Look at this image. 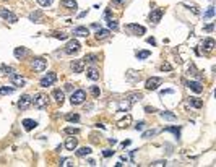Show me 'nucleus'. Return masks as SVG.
I'll list each match as a JSON object with an SVG mask.
<instances>
[{
  "mask_svg": "<svg viewBox=\"0 0 216 167\" xmlns=\"http://www.w3.org/2000/svg\"><path fill=\"white\" fill-rule=\"evenodd\" d=\"M103 156H104V157H111V156H114V151H112V149H104Z\"/></svg>",
  "mask_w": 216,
  "mask_h": 167,
  "instance_id": "nucleus-45",
  "label": "nucleus"
},
{
  "mask_svg": "<svg viewBox=\"0 0 216 167\" xmlns=\"http://www.w3.org/2000/svg\"><path fill=\"white\" fill-rule=\"evenodd\" d=\"M15 91V88H8V86H3V88H0V96H3V94H11Z\"/></svg>",
  "mask_w": 216,
  "mask_h": 167,
  "instance_id": "nucleus-34",
  "label": "nucleus"
},
{
  "mask_svg": "<svg viewBox=\"0 0 216 167\" xmlns=\"http://www.w3.org/2000/svg\"><path fill=\"white\" fill-rule=\"evenodd\" d=\"M52 36H54V38H57V39H60V41H65V39L68 38V34H65V33H59V31L52 33Z\"/></svg>",
  "mask_w": 216,
  "mask_h": 167,
  "instance_id": "nucleus-33",
  "label": "nucleus"
},
{
  "mask_svg": "<svg viewBox=\"0 0 216 167\" xmlns=\"http://www.w3.org/2000/svg\"><path fill=\"white\" fill-rule=\"evenodd\" d=\"M161 70H163V71H171V70H172V67H171V63H168V62H164V63L161 65Z\"/></svg>",
  "mask_w": 216,
  "mask_h": 167,
  "instance_id": "nucleus-43",
  "label": "nucleus"
},
{
  "mask_svg": "<svg viewBox=\"0 0 216 167\" xmlns=\"http://www.w3.org/2000/svg\"><path fill=\"white\" fill-rule=\"evenodd\" d=\"M62 5L68 10H76V7H78V3L75 0H62Z\"/></svg>",
  "mask_w": 216,
  "mask_h": 167,
  "instance_id": "nucleus-20",
  "label": "nucleus"
},
{
  "mask_svg": "<svg viewBox=\"0 0 216 167\" xmlns=\"http://www.w3.org/2000/svg\"><path fill=\"white\" fill-rule=\"evenodd\" d=\"M26 52H28L26 47H16L15 49V57L16 59H23V57L26 55Z\"/></svg>",
  "mask_w": 216,
  "mask_h": 167,
  "instance_id": "nucleus-26",
  "label": "nucleus"
},
{
  "mask_svg": "<svg viewBox=\"0 0 216 167\" xmlns=\"http://www.w3.org/2000/svg\"><path fill=\"white\" fill-rule=\"evenodd\" d=\"M31 104H33V99H31L30 94H25V96H21L20 101H18V107L21 109V111H26V109L30 107Z\"/></svg>",
  "mask_w": 216,
  "mask_h": 167,
  "instance_id": "nucleus-9",
  "label": "nucleus"
},
{
  "mask_svg": "<svg viewBox=\"0 0 216 167\" xmlns=\"http://www.w3.org/2000/svg\"><path fill=\"white\" fill-rule=\"evenodd\" d=\"M130 123H132V115H130V114H127L124 119L117 122V127H119V128H125V127L130 125Z\"/></svg>",
  "mask_w": 216,
  "mask_h": 167,
  "instance_id": "nucleus-17",
  "label": "nucleus"
},
{
  "mask_svg": "<svg viewBox=\"0 0 216 167\" xmlns=\"http://www.w3.org/2000/svg\"><path fill=\"white\" fill-rule=\"evenodd\" d=\"M109 34H111L109 29H98V33H96V39H98V41H103V39H106Z\"/></svg>",
  "mask_w": 216,
  "mask_h": 167,
  "instance_id": "nucleus-21",
  "label": "nucleus"
},
{
  "mask_svg": "<svg viewBox=\"0 0 216 167\" xmlns=\"http://www.w3.org/2000/svg\"><path fill=\"white\" fill-rule=\"evenodd\" d=\"M30 18H31L33 21H36V23H39V20H41V11H36V13H31V15H30Z\"/></svg>",
  "mask_w": 216,
  "mask_h": 167,
  "instance_id": "nucleus-39",
  "label": "nucleus"
},
{
  "mask_svg": "<svg viewBox=\"0 0 216 167\" xmlns=\"http://www.w3.org/2000/svg\"><path fill=\"white\" fill-rule=\"evenodd\" d=\"M109 143H111V144H116L117 141H116V140H114V138H109Z\"/></svg>",
  "mask_w": 216,
  "mask_h": 167,
  "instance_id": "nucleus-56",
  "label": "nucleus"
},
{
  "mask_svg": "<svg viewBox=\"0 0 216 167\" xmlns=\"http://www.w3.org/2000/svg\"><path fill=\"white\" fill-rule=\"evenodd\" d=\"M60 165H63V167L73 165V159H60Z\"/></svg>",
  "mask_w": 216,
  "mask_h": 167,
  "instance_id": "nucleus-40",
  "label": "nucleus"
},
{
  "mask_svg": "<svg viewBox=\"0 0 216 167\" xmlns=\"http://www.w3.org/2000/svg\"><path fill=\"white\" fill-rule=\"evenodd\" d=\"M91 94H93L94 97H98L99 94H101V89L98 88V86H91Z\"/></svg>",
  "mask_w": 216,
  "mask_h": 167,
  "instance_id": "nucleus-41",
  "label": "nucleus"
},
{
  "mask_svg": "<svg viewBox=\"0 0 216 167\" xmlns=\"http://www.w3.org/2000/svg\"><path fill=\"white\" fill-rule=\"evenodd\" d=\"M88 154H91V148L90 146H83V148H80V149L76 151V156H80V157L88 156Z\"/></svg>",
  "mask_w": 216,
  "mask_h": 167,
  "instance_id": "nucleus-24",
  "label": "nucleus"
},
{
  "mask_svg": "<svg viewBox=\"0 0 216 167\" xmlns=\"http://www.w3.org/2000/svg\"><path fill=\"white\" fill-rule=\"evenodd\" d=\"M130 106H132V104L128 102V101H124V102H120V104H119V111H120V112H122V111H125V112H127L128 109H130Z\"/></svg>",
  "mask_w": 216,
  "mask_h": 167,
  "instance_id": "nucleus-32",
  "label": "nucleus"
},
{
  "mask_svg": "<svg viewBox=\"0 0 216 167\" xmlns=\"http://www.w3.org/2000/svg\"><path fill=\"white\" fill-rule=\"evenodd\" d=\"M163 10H159V8H156V10H153L149 13V21H153V23H159L161 21V18H163Z\"/></svg>",
  "mask_w": 216,
  "mask_h": 167,
  "instance_id": "nucleus-12",
  "label": "nucleus"
},
{
  "mask_svg": "<svg viewBox=\"0 0 216 167\" xmlns=\"http://www.w3.org/2000/svg\"><path fill=\"white\" fill-rule=\"evenodd\" d=\"M166 132L174 133L176 138H181V128H177V127H168V128H166Z\"/></svg>",
  "mask_w": 216,
  "mask_h": 167,
  "instance_id": "nucleus-31",
  "label": "nucleus"
},
{
  "mask_svg": "<svg viewBox=\"0 0 216 167\" xmlns=\"http://www.w3.org/2000/svg\"><path fill=\"white\" fill-rule=\"evenodd\" d=\"M166 162H163V161H158V162H154V164H151V165H164Z\"/></svg>",
  "mask_w": 216,
  "mask_h": 167,
  "instance_id": "nucleus-51",
  "label": "nucleus"
},
{
  "mask_svg": "<svg viewBox=\"0 0 216 167\" xmlns=\"http://www.w3.org/2000/svg\"><path fill=\"white\" fill-rule=\"evenodd\" d=\"M135 55H136V59L143 60V59H148V57L151 55V52H149V50H136Z\"/></svg>",
  "mask_w": 216,
  "mask_h": 167,
  "instance_id": "nucleus-22",
  "label": "nucleus"
},
{
  "mask_svg": "<svg viewBox=\"0 0 216 167\" xmlns=\"http://www.w3.org/2000/svg\"><path fill=\"white\" fill-rule=\"evenodd\" d=\"M213 16H214V7H208V10L203 15V18H213Z\"/></svg>",
  "mask_w": 216,
  "mask_h": 167,
  "instance_id": "nucleus-36",
  "label": "nucleus"
},
{
  "mask_svg": "<svg viewBox=\"0 0 216 167\" xmlns=\"http://www.w3.org/2000/svg\"><path fill=\"white\" fill-rule=\"evenodd\" d=\"M65 133H67V135H78V133H80V128H71V127H67V128H65Z\"/></svg>",
  "mask_w": 216,
  "mask_h": 167,
  "instance_id": "nucleus-37",
  "label": "nucleus"
},
{
  "mask_svg": "<svg viewBox=\"0 0 216 167\" xmlns=\"http://www.w3.org/2000/svg\"><path fill=\"white\" fill-rule=\"evenodd\" d=\"M125 29L130 33V34H133V36H143L145 34V28L143 26H140V25H135V23H130V25H127L125 26Z\"/></svg>",
  "mask_w": 216,
  "mask_h": 167,
  "instance_id": "nucleus-5",
  "label": "nucleus"
},
{
  "mask_svg": "<svg viewBox=\"0 0 216 167\" xmlns=\"http://www.w3.org/2000/svg\"><path fill=\"white\" fill-rule=\"evenodd\" d=\"M88 165H96V162L93 161V159H90V161H88Z\"/></svg>",
  "mask_w": 216,
  "mask_h": 167,
  "instance_id": "nucleus-55",
  "label": "nucleus"
},
{
  "mask_svg": "<svg viewBox=\"0 0 216 167\" xmlns=\"http://www.w3.org/2000/svg\"><path fill=\"white\" fill-rule=\"evenodd\" d=\"M145 112H146V114H154V112H158V111H156L154 107H149V106H146V107H145Z\"/></svg>",
  "mask_w": 216,
  "mask_h": 167,
  "instance_id": "nucleus-46",
  "label": "nucleus"
},
{
  "mask_svg": "<svg viewBox=\"0 0 216 167\" xmlns=\"http://www.w3.org/2000/svg\"><path fill=\"white\" fill-rule=\"evenodd\" d=\"M83 62H85V63H96V62H98V55H94V54H88V55H85Z\"/></svg>",
  "mask_w": 216,
  "mask_h": 167,
  "instance_id": "nucleus-27",
  "label": "nucleus"
},
{
  "mask_svg": "<svg viewBox=\"0 0 216 167\" xmlns=\"http://www.w3.org/2000/svg\"><path fill=\"white\" fill-rule=\"evenodd\" d=\"M65 89L67 91H71V84H65Z\"/></svg>",
  "mask_w": 216,
  "mask_h": 167,
  "instance_id": "nucleus-57",
  "label": "nucleus"
},
{
  "mask_svg": "<svg viewBox=\"0 0 216 167\" xmlns=\"http://www.w3.org/2000/svg\"><path fill=\"white\" fill-rule=\"evenodd\" d=\"M161 115V119H164V120H177V115L176 114H172V112H161L159 114Z\"/></svg>",
  "mask_w": 216,
  "mask_h": 167,
  "instance_id": "nucleus-23",
  "label": "nucleus"
},
{
  "mask_svg": "<svg viewBox=\"0 0 216 167\" xmlns=\"http://www.w3.org/2000/svg\"><path fill=\"white\" fill-rule=\"evenodd\" d=\"M141 93H132V94H127L125 96V101H128L130 104H135L136 101H141Z\"/></svg>",
  "mask_w": 216,
  "mask_h": 167,
  "instance_id": "nucleus-15",
  "label": "nucleus"
},
{
  "mask_svg": "<svg viewBox=\"0 0 216 167\" xmlns=\"http://www.w3.org/2000/svg\"><path fill=\"white\" fill-rule=\"evenodd\" d=\"M80 49H81L80 42H78L76 39H71V41H68V42H67V46H65V54L73 55V54H76Z\"/></svg>",
  "mask_w": 216,
  "mask_h": 167,
  "instance_id": "nucleus-2",
  "label": "nucleus"
},
{
  "mask_svg": "<svg viewBox=\"0 0 216 167\" xmlns=\"http://www.w3.org/2000/svg\"><path fill=\"white\" fill-rule=\"evenodd\" d=\"M54 97H55V101H57V102H59L60 106L63 104V91L55 89V91H54Z\"/></svg>",
  "mask_w": 216,
  "mask_h": 167,
  "instance_id": "nucleus-28",
  "label": "nucleus"
},
{
  "mask_svg": "<svg viewBox=\"0 0 216 167\" xmlns=\"http://www.w3.org/2000/svg\"><path fill=\"white\" fill-rule=\"evenodd\" d=\"M57 81V75L54 73V71H50V73H47L44 78L39 81V84L42 86V88H47V86H52L54 83Z\"/></svg>",
  "mask_w": 216,
  "mask_h": 167,
  "instance_id": "nucleus-7",
  "label": "nucleus"
},
{
  "mask_svg": "<svg viewBox=\"0 0 216 167\" xmlns=\"http://www.w3.org/2000/svg\"><path fill=\"white\" fill-rule=\"evenodd\" d=\"M76 146H78V140H76V138H68V140L65 141V148H67L68 151L76 149Z\"/></svg>",
  "mask_w": 216,
  "mask_h": 167,
  "instance_id": "nucleus-18",
  "label": "nucleus"
},
{
  "mask_svg": "<svg viewBox=\"0 0 216 167\" xmlns=\"http://www.w3.org/2000/svg\"><path fill=\"white\" fill-rule=\"evenodd\" d=\"M23 127H25V130L31 132V130H34L36 127H38V122H36V120H31V119H25V120H23Z\"/></svg>",
  "mask_w": 216,
  "mask_h": 167,
  "instance_id": "nucleus-16",
  "label": "nucleus"
},
{
  "mask_svg": "<svg viewBox=\"0 0 216 167\" xmlns=\"http://www.w3.org/2000/svg\"><path fill=\"white\" fill-rule=\"evenodd\" d=\"M161 83H163V79H161V78L153 76V78H148V79H146L145 88H146L148 91H154V89H158V86H161Z\"/></svg>",
  "mask_w": 216,
  "mask_h": 167,
  "instance_id": "nucleus-6",
  "label": "nucleus"
},
{
  "mask_svg": "<svg viewBox=\"0 0 216 167\" xmlns=\"http://www.w3.org/2000/svg\"><path fill=\"white\" fill-rule=\"evenodd\" d=\"M73 36H80V38H88L90 36V29L85 26H78L73 29Z\"/></svg>",
  "mask_w": 216,
  "mask_h": 167,
  "instance_id": "nucleus-14",
  "label": "nucleus"
},
{
  "mask_svg": "<svg viewBox=\"0 0 216 167\" xmlns=\"http://www.w3.org/2000/svg\"><path fill=\"white\" fill-rule=\"evenodd\" d=\"M47 102H49L47 94H38V96L34 97V101H33V104H34L36 109H44L47 106Z\"/></svg>",
  "mask_w": 216,
  "mask_h": 167,
  "instance_id": "nucleus-4",
  "label": "nucleus"
},
{
  "mask_svg": "<svg viewBox=\"0 0 216 167\" xmlns=\"http://www.w3.org/2000/svg\"><path fill=\"white\" fill-rule=\"evenodd\" d=\"M213 28H214L213 25H208V26L205 28V29H206V31H213Z\"/></svg>",
  "mask_w": 216,
  "mask_h": 167,
  "instance_id": "nucleus-52",
  "label": "nucleus"
},
{
  "mask_svg": "<svg viewBox=\"0 0 216 167\" xmlns=\"http://www.w3.org/2000/svg\"><path fill=\"white\" fill-rule=\"evenodd\" d=\"M71 70H73V73H81L85 70V62L83 60H73L71 62Z\"/></svg>",
  "mask_w": 216,
  "mask_h": 167,
  "instance_id": "nucleus-13",
  "label": "nucleus"
},
{
  "mask_svg": "<svg viewBox=\"0 0 216 167\" xmlns=\"http://www.w3.org/2000/svg\"><path fill=\"white\" fill-rule=\"evenodd\" d=\"M189 104L192 107H195V109H200L201 106H203V102H201L200 99H197V97H189Z\"/></svg>",
  "mask_w": 216,
  "mask_h": 167,
  "instance_id": "nucleus-25",
  "label": "nucleus"
},
{
  "mask_svg": "<svg viewBox=\"0 0 216 167\" xmlns=\"http://www.w3.org/2000/svg\"><path fill=\"white\" fill-rule=\"evenodd\" d=\"M143 125H145V122H138V123L135 125V130L138 132V130H141V128H143Z\"/></svg>",
  "mask_w": 216,
  "mask_h": 167,
  "instance_id": "nucleus-47",
  "label": "nucleus"
},
{
  "mask_svg": "<svg viewBox=\"0 0 216 167\" xmlns=\"http://www.w3.org/2000/svg\"><path fill=\"white\" fill-rule=\"evenodd\" d=\"M85 109H88V111H91V109H93V104H86V106H85Z\"/></svg>",
  "mask_w": 216,
  "mask_h": 167,
  "instance_id": "nucleus-54",
  "label": "nucleus"
},
{
  "mask_svg": "<svg viewBox=\"0 0 216 167\" xmlns=\"http://www.w3.org/2000/svg\"><path fill=\"white\" fill-rule=\"evenodd\" d=\"M65 120L67 122H80V115H78V114H67L65 115Z\"/></svg>",
  "mask_w": 216,
  "mask_h": 167,
  "instance_id": "nucleus-30",
  "label": "nucleus"
},
{
  "mask_svg": "<svg viewBox=\"0 0 216 167\" xmlns=\"http://www.w3.org/2000/svg\"><path fill=\"white\" fill-rule=\"evenodd\" d=\"M86 76L90 79H93V81H96V79H99V71L96 68H88L86 70Z\"/></svg>",
  "mask_w": 216,
  "mask_h": 167,
  "instance_id": "nucleus-19",
  "label": "nucleus"
},
{
  "mask_svg": "<svg viewBox=\"0 0 216 167\" xmlns=\"http://www.w3.org/2000/svg\"><path fill=\"white\" fill-rule=\"evenodd\" d=\"M128 144H130V140H127V141H124V143H122V146L125 148V146H128Z\"/></svg>",
  "mask_w": 216,
  "mask_h": 167,
  "instance_id": "nucleus-53",
  "label": "nucleus"
},
{
  "mask_svg": "<svg viewBox=\"0 0 216 167\" xmlns=\"http://www.w3.org/2000/svg\"><path fill=\"white\" fill-rule=\"evenodd\" d=\"M158 132H159V130H148V132H145L141 136H143V138H151V136H154Z\"/></svg>",
  "mask_w": 216,
  "mask_h": 167,
  "instance_id": "nucleus-38",
  "label": "nucleus"
},
{
  "mask_svg": "<svg viewBox=\"0 0 216 167\" xmlns=\"http://www.w3.org/2000/svg\"><path fill=\"white\" fill-rule=\"evenodd\" d=\"M0 16H2L5 21H8V23H16V21H18L15 13H11L10 10H7V8H0Z\"/></svg>",
  "mask_w": 216,
  "mask_h": 167,
  "instance_id": "nucleus-8",
  "label": "nucleus"
},
{
  "mask_svg": "<svg viewBox=\"0 0 216 167\" xmlns=\"http://www.w3.org/2000/svg\"><path fill=\"white\" fill-rule=\"evenodd\" d=\"M2 71H5V75H11V73H13V68H11V67H5V65H3V67H2Z\"/></svg>",
  "mask_w": 216,
  "mask_h": 167,
  "instance_id": "nucleus-44",
  "label": "nucleus"
},
{
  "mask_svg": "<svg viewBox=\"0 0 216 167\" xmlns=\"http://www.w3.org/2000/svg\"><path fill=\"white\" fill-rule=\"evenodd\" d=\"M203 47H205L206 50H213V49H214V41H213L211 38L205 39V41H203Z\"/></svg>",
  "mask_w": 216,
  "mask_h": 167,
  "instance_id": "nucleus-29",
  "label": "nucleus"
},
{
  "mask_svg": "<svg viewBox=\"0 0 216 167\" xmlns=\"http://www.w3.org/2000/svg\"><path fill=\"white\" fill-rule=\"evenodd\" d=\"M174 91L172 89H164V91H161V96H164V94H172Z\"/></svg>",
  "mask_w": 216,
  "mask_h": 167,
  "instance_id": "nucleus-49",
  "label": "nucleus"
},
{
  "mask_svg": "<svg viewBox=\"0 0 216 167\" xmlns=\"http://www.w3.org/2000/svg\"><path fill=\"white\" fill-rule=\"evenodd\" d=\"M146 41H148V44H151V46H154V44H156V41H154L153 38H148Z\"/></svg>",
  "mask_w": 216,
  "mask_h": 167,
  "instance_id": "nucleus-50",
  "label": "nucleus"
},
{
  "mask_svg": "<svg viewBox=\"0 0 216 167\" xmlns=\"http://www.w3.org/2000/svg\"><path fill=\"white\" fill-rule=\"evenodd\" d=\"M185 84H187V88H190L193 93H197V94H200L201 91H203V86H201L200 81H187Z\"/></svg>",
  "mask_w": 216,
  "mask_h": 167,
  "instance_id": "nucleus-10",
  "label": "nucleus"
},
{
  "mask_svg": "<svg viewBox=\"0 0 216 167\" xmlns=\"http://www.w3.org/2000/svg\"><path fill=\"white\" fill-rule=\"evenodd\" d=\"M85 99H86V93L83 89H76L75 93H71L70 102H71V106H80L85 102Z\"/></svg>",
  "mask_w": 216,
  "mask_h": 167,
  "instance_id": "nucleus-1",
  "label": "nucleus"
},
{
  "mask_svg": "<svg viewBox=\"0 0 216 167\" xmlns=\"http://www.w3.org/2000/svg\"><path fill=\"white\" fill-rule=\"evenodd\" d=\"M107 26H109V29H114V31L119 28V25H117L116 20H107Z\"/></svg>",
  "mask_w": 216,
  "mask_h": 167,
  "instance_id": "nucleus-35",
  "label": "nucleus"
},
{
  "mask_svg": "<svg viewBox=\"0 0 216 167\" xmlns=\"http://www.w3.org/2000/svg\"><path fill=\"white\" fill-rule=\"evenodd\" d=\"M31 67L36 71H44L46 67H47V60L42 59V57H36V59H33V62H31Z\"/></svg>",
  "mask_w": 216,
  "mask_h": 167,
  "instance_id": "nucleus-3",
  "label": "nucleus"
},
{
  "mask_svg": "<svg viewBox=\"0 0 216 167\" xmlns=\"http://www.w3.org/2000/svg\"><path fill=\"white\" fill-rule=\"evenodd\" d=\"M10 81L15 84V86H25V83H26V79L21 76V75H16V73H11L10 75Z\"/></svg>",
  "mask_w": 216,
  "mask_h": 167,
  "instance_id": "nucleus-11",
  "label": "nucleus"
},
{
  "mask_svg": "<svg viewBox=\"0 0 216 167\" xmlns=\"http://www.w3.org/2000/svg\"><path fill=\"white\" fill-rule=\"evenodd\" d=\"M112 3H114V5H124L125 0H112Z\"/></svg>",
  "mask_w": 216,
  "mask_h": 167,
  "instance_id": "nucleus-48",
  "label": "nucleus"
},
{
  "mask_svg": "<svg viewBox=\"0 0 216 167\" xmlns=\"http://www.w3.org/2000/svg\"><path fill=\"white\" fill-rule=\"evenodd\" d=\"M41 7H49L50 3H52V0H36Z\"/></svg>",
  "mask_w": 216,
  "mask_h": 167,
  "instance_id": "nucleus-42",
  "label": "nucleus"
}]
</instances>
